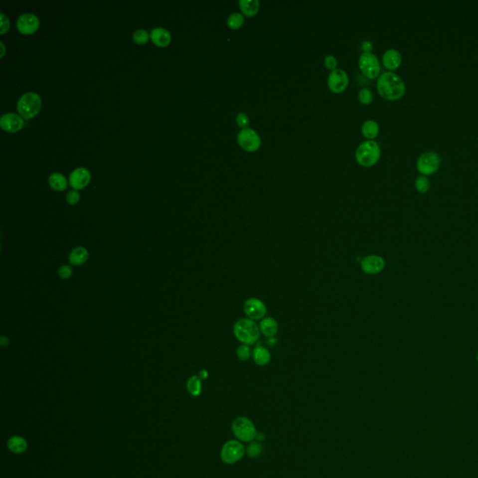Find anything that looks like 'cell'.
Wrapping results in <instances>:
<instances>
[{
	"label": "cell",
	"mask_w": 478,
	"mask_h": 478,
	"mask_svg": "<svg viewBox=\"0 0 478 478\" xmlns=\"http://www.w3.org/2000/svg\"><path fill=\"white\" fill-rule=\"evenodd\" d=\"M377 92L387 100H397L405 95V83L403 79L392 71L384 72L376 82Z\"/></svg>",
	"instance_id": "6da1fadb"
},
{
	"label": "cell",
	"mask_w": 478,
	"mask_h": 478,
	"mask_svg": "<svg viewBox=\"0 0 478 478\" xmlns=\"http://www.w3.org/2000/svg\"><path fill=\"white\" fill-rule=\"evenodd\" d=\"M381 155L380 146L375 140H365L361 142L356 150L355 157L357 162L362 166H373L378 162Z\"/></svg>",
	"instance_id": "7a4b0ae2"
},
{
	"label": "cell",
	"mask_w": 478,
	"mask_h": 478,
	"mask_svg": "<svg viewBox=\"0 0 478 478\" xmlns=\"http://www.w3.org/2000/svg\"><path fill=\"white\" fill-rule=\"evenodd\" d=\"M234 334L244 345H252L260 337V327L250 319H241L234 326Z\"/></svg>",
	"instance_id": "3957f363"
},
{
	"label": "cell",
	"mask_w": 478,
	"mask_h": 478,
	"mask_svg": "<svg viewBox=\"0 0 478 478\" xmlns=\"http://www.w3.org/2000/svg\"><path fill=\"white\" fill-rule=\"evenodd\" d=\"M233 434L240 442L250 443L257 437V430L254 423L246 417L236 418L232 424Z\"/></svg>",
	"instance_id": "277c9868"
},
{
	"label": "cell",
	"mask_w": 478,
	"mask_h": 478,
	"mask_svg": "<svg viewBox=\"0 0 478 478\" xmlns=\"http://www.w3.org/2000/svg\"><path fill=\"white\" fill-rule=\"evenodd\" d=\"M41 107L40 96L35 92L23 94L18 100L17 110L24 119L35 117Z\"/></svg>",
	"instance_id": "5b68a950"
},
{
	"label": "cell",
	"mask_w": 478,
	"mask_h": 478,
	"mask_svg": "<svg viewBox=\"0 0 478 478\" xmlns=\"http://www.w3.org/2000/svg\"><path fill=\"white\" fill-rule=\"evenodd\" d=\"M245 453L246 449L241 442L229 440L221 449V458L224 464H235L242 459Z\"/></svg>",
	"instance_id": "8992f818"
},
{
	"label": "cell",
	"mask_w": 478,
	"mask_h": 478,
	"mask_svg": "<svg viewBox=\"0 0 478 478\" xmlns=\"http://www.w3.org/2000/svg\"><path fill=\"white\" fill-rule=\"evenodd\" d=\"M237 142L239 146L248 153L257 152L262 145V140L260 135L250 127L241 129L238 132Z\"/></svg>",
	"instance_id": "52a82bcc"
},
{
	"label": "cell",
	"mask_w": 478,
	"mask_h": 478,
	"mask_svg": "<svg viewBox=\"0 0 478 478\" xmlns=\"http://www.w3.org/2000/svg\"><path fill=\"white\" fill-rule=\"evenodd\" d=\"M360 71L369 79H375L380 73V63L373 52H362L359 58Z\"/></svg>",
	"instance_id": "ba28073f"
},
{
	"label": "cell",
	"mask_w": 478,
	"mask_h": 478,
	"mask_svg": "<svg viewBox=\"0 0 478 478\" xmlns=\"http://www.w3.org/2000/svg\"><path fill=\"white\" fill-rule=\"evenodd\" d=\"M440 163L441 158L438 154L434 152H426L419 156L417 167L423 175H431L439 169Z\"/></svg>",
	"instance_id": "9c48e42d"
},
{
	"label": "cell",
	"mask_w": 478,
	"mask_h": 478,
	"mask_svg": "<svg viewBox=\"0 0 478 478\" xmlns=\"http://www.w3.org/2000/svg\"><path fill=\"white\" fill-rule=\"evenodd\" d=\"M328 86L332 93H343L348 86V76L345 70L336 68L331 71L328 77Z\"/></svg>",
	"instance_id": "30bf717a"
},
{
	"label": "cell",
	"mask_w": 478,
	"mask_h": 478,
	"mask_svg": "<svg viewBox=\"0 0 478 478\" xmlns=\"http://www.w3.org/2000/svg\"><path fill=\"white\" fill-rule=\"evenodd\" d=\"M244 312L252 320L261 319L266 314V307L263 302L257 298H250L244 303Z\"/></svg>",
	"instance_id": "8fae6325"
},
{
	"label": "cell",
	"mask_w": 478,
	"mask_h": 478,
	"mask_svg": "<svg viewBox=\"0 0 478 478\" xmlns=\"http://www.w3.org/2000/svg\"><path fill=\"white\" fill-rule=\"evenodd\" d=\"M361 270L367 275H375L385 268V261L378 255H369L363 258L360 263Z\"/></svg>",
	"instance_id": "7c38bea8"
},
{
	"label": "cell",
	"mask_w": 478,
	"mask_h": 478,
	"mask_svg": "<svg viewBox=\"0 0 478 478\" xmlns=\"http://www.w3.org/2000/svg\"><path fill=\"white\" fill-rule=\"evenodd\" d=\"M38 26H39L38 18L36 15L30 13V12L21 15L17 20L18 29L21 33L25 34V35H28V34H32V33L36 32V30L38 28Z\"/></svg>",
	"instance_id": "4fadbf2b"
},
{
	"label": "cell",
	"mask_w": 478,
	"mask_h": 478,
	"mask_svg": "<svg viewBox=\"0 0 478 478\" xmlns=\"http://www.w3.org/2000/svg\"><path fill=\"white\" fill-rule=\"evenodd\" d=\"M91 174L85 167H78L74 169L69 176V184L74 190L82 189L90 182Z\"/></svg>",
	"instance_id": "5bb4252c"
},
{
	"label": "cell",
	"mask_w": 478,
	"mask_h": 478,
	"mask_svg": "<svg viewBox=\"0 0 478 478\" xmlns=\"http://www.w3.org/2000/svg\"><path fill=\"white\" fill-rule=\"evenodd\" d=\"M23 120L18 114L7 112L0 119L1 127L7 132H17L23 127Z\"/></svg>",
	"instance_id": "9a60e30c"
},
{
	"label": "cell",
	"mask_w": 478,
	"mask_h": 478,
	"mask_svg": "<svg viewBox=\"0 0 478 478\" xmlns=\"http://www.w3.org/2000/svg\"><path fill=\"white\" fill-rule=\"evenodd\" d=\"M383 64L390 70L398 68L402 63V55L395 49H389L383 54Z\"/></svg>",
	"instance_id": "2e32d148"
},
{
	"label": "cell",
	"mask_w": 478,
	"mask_h": 478,
	"mask_svg": "<svg viewBox=\"0 0 478 478\" xmlns=\"http://www.w3.org/2000/svg\"><path fill=\"white\" fill-rule=\"evenodd\" d=\"M151 38L155 45L164 47L169 44L171 41V34L169 31L165 28L155 27L151 32Z\"/></svg>",
	"instance_id": "e0dca14e"
},
{
	"label": "cell",
	"mask_w": 478,
	"mask_h": 478,
	"mask_svg": "<svg viewBox=\"0 0 478 478\" xmlns=\"http://www.w3.org/2000/svg\"><path fill=\"white\" fill-rule=\"evenodd\" d=\"M238 5L241 13L247 17H253L260 10L259 0H239Z\"/></svg>",
	"instance_id": "ac0fdd59"
},
{
	"label": "cell",
	"mask_w": 478,
	"mask_h": 478,
	"mask_svg": "<svg viewBox=\"0 0 478 478\" xmlns=\"http://www.w3.org/2000/svg\"><path fill=\"white\" fill-rule=\"evenodd\" d=\"M260 331L265 336L273 337L279 331V324L273 318H265L260 323Z\"/></svg>",
	"instance_id": "d6986e66"
},
{
	"label": "cell",
	"mask_w": 478,
	"mask_h": 478,
	"mask_svg": "<svg viewBox=\"0 0 478 478\" xmlns=\"http://www.w3.org/2000/svg\"><path fill=\"white\" fill-rule=\"evenodd\" d=\"M89 259L88 250L84 247H77L75 248L69 254V262L73 265H84Z\"/></svg>",
	"instance_id": "ffe728a7"
},
{
	"label": "cell",
	"mask_w": 478,
	"mask_h": 478,
	"mask_svg": "<svg viewBox=\"0 0 478 478\" xmlns=\"http://www.w3.org/2000/svg\"><path fill=\"white\" fill-rule=\"evenodd\" d=\"M361 133L364 138L373 140L379 133V125L374 120H367L361 125Z\"/></svg>",
	"instance_id": "44dd1931"
},
{
	"label": "cell",
	"mask_w": 478,
	"mask_h": 478,
	"mask_svg": "<svg viewBox=\"0 0 478 478\" xmlns=\"http://www.w3.org/2000/svg\"><path fill=\"white\" fill-rule=\"evenodd\" d=\"M253 360L260 366L267 365L271 360V355L264 346H259L253 350Z\"/></svg>",
	"instance_id": "7402d4cb"
},
{
	"label": "cell",
	"mask_w": 478,
	"mask_h": 478,
	"mask_svg": "<svg viewBox=\"0 0 478 478\" xmlns=\"http://www.w3.org/2000/svg\"><path fill=\"white\" fill-rule=\"evenodd\" d=\"M49 184L55 191H64L67 186V181L63 174L54 172L49 177Z\"/></svg>",
	"instance_id": "603a6c76"
},
{
	"label": "cell",
	"mask_w": 478,
	"mask_h": 478,
	"mask_svg": "<svg viewBox=\"0 0 478 478\" xmlns=\"http://www.w3.org/2000/svg\"><path fill=\"white\" fill-rule=\"evenodd\" d=\"M7 448L13 453L20 454L27 449V443L20 436H13L7 441Z\"/></svg>",
	"instance_id": "cb8c5ba5"
},
{
	"label": "cell",
	"mask_w": 478,
	"mask_h": 478,
	"mask_svg": "<svg viewBox=\"0 0 478 478\" xmlns=\"http://www.w3.org/2000/svg\"><path fill=\"white\" fill-rule=\"evenodd\" d=\"M187 390L190 392V394L196 397L201 394L202 391V383L199 376L192 375L191 376L188 381H187Z\"/></svg>",
	"instance_id": "d4e9b609"
},
{
	"label": "cell",
	"mask_w": 478,
	"mask_h": 478,
	"mask_svg": "<svg viewBox=\"0 0 478 478\" xmlns=\"http://www.w3.org/2000/svg\"><path fill=\"white\" fill-rule=\"evenodd\" d=\"M245 18L241 12H233L227 18V25L232 29L240 28L244 23Z\"/></svg>",
	"instance_id": "484cf974"
},
{
	"label": "cell",
	"mask_w": 478,
	"mask_h": 478,
	"mask_svg": "<svg viewBox=\"0 0 478 478\" xmlns=\"http://www.w3.org/2000/svg\"><path fill=\"white\" fill-rule=\"evenodd\" d=\"M246 453L250 458H258L263 453V447L259 442H250V445L246 449Z\"/></svg>",
	"instance_id": "4316f807"
},
{
	"label": "cell",
	"mask_w": 478,
	"mask_h": 478,
	"mask_svg": "<svg viewBox=\"0 0 478 478\" xmlns=\"http://www.w3.org/2000/svg\"><path fill=\"white\" fill-rule=\"evenodd\" d=\"M358 97H359V101L360 103L362 105H368L373 101L374 95H373L371 90H369L368 88H362L360 89V92L358 94Z\"/></svg>",
	"instance_id": "83f0119b"
},
{
	"label": "cell",
	"mask_w": 478,
	"mask_h": 478,
	"mask_svg": "<svg viewBox=\"0 0 478 478\" xmlns=\"http://www.w3.org/2000/svg\"><path fill=\"white\" fill-rule=\"evenodd\" d=\"M430 186H431L430 180L428 179L426 176L423 175V176H419V177H417V179H416V189L419 192L423 193V192L429 191Z\"/></svg>",
	"instance_id": "f1b7e54d"
},
{
	"label": "cell",
	"mask_w": 478,
	"mask_h": 478,
	"mask_svg": "<svg viewBox=\"0 0 478 478\" xmlns=\"http://www.w3.org/2000/svg\"><path fill=\"white\" fill-rule=\"evenodd\" d=\"M150 37L151 35L145 29H138L133 34V39L139 44L146 43Z\"/></svg>",
	"instance_id": "f546056e"
},
{
	"label": "cell",
	"mask_w": 478,
	"mask_h": 478,
	"mask_svg": "<svg viewBox=\"0 0 478 478\" xmlns=\"http://www.w3.org/2000/svg\"><path fill=\"white\" fill-rule=\"evenodd\" d=\"M236 356L237 358L240 360H248L250 358L251 356V349H250V346L249 345H241V346H238L237 350H236Z\"/></svg>",
	"instance_id": "4dcf8cb0"
},
{
	"label": "cell",
	"mask_w": 478,
	"mask_h": 478,
	"mask_svg": "<svg viewBox=\"0 0 478 478\" xmlns=\"http://www.w3.org/2000/svg\"><path fill=\"white\" fill-rule=\"evenodd\" d=\"M236 125H238L241 129L248 128L250 125V118L246 113L240 112L236 115Z\"/></svg>",
	"instance_id": "1f68e13d"
},
{
	"label": "cell",
	"mask_w": 478,
	"mask_h": 478,
	"mask_svg": "<svg viewBox=\"0 0 478 478\" xmlns=\"http://www.w3.org/2000/svg\"><path fill=\"white\" fill-rule=\"evenodd\" d=\"M324 65L326 66V67H327L328 69H330L331 71H332V70H335V69H336L338 63H337V59L335 58V56H333V55H331V54H328V55H326L325 58H324Z\"/></svg>",
	"instance_id": "d6a6232c"
},
{
	"label": "cell",
	"mask_w": 478,
	"mask_h": 478,
	"mask_svg": "<svg viewBox=\"0 0 478 478\" xmlns=\"http://www.w3.org/2000/svg\"><path fill=\"white\" fill-rule=\"evenodd\" d=\"M80 198H81V195L77 190H71L66 194V202L69 205H76L80 201Z\"/></svg>",
	"instance_id": "836d02e7"
},
{
	"label": "cell",
	"mask_w": 478,
	"mask_h": 478,
	"mask_svg": "<svg viewBox=\"0 0 478 478\" xmlns=\"http://www.w3.org/2000/svg\"><path fill=\"white\" fill-rule=\"evenodd\" d=\"M72 268L69 265H62L58 269V275L63 280H68L72 276Z\"/></svg>",
	"instance_id": "e575fe53"
},
{
	"label": "cell",
	"mask_w": 478,
	"mask_h": 478,
	"mask_svg": "<svg viewBox=\"0 0 478 478\" xmlns=\"http://www.w3.org/2000/svg\"><path fill=\"white\" fill-rule=\"evenodd\" d=\"M0 18H1V30H0V33L1 34H4L6 33L8 28H9V21H8V18L5 13L1 12L0 13Z\"/></svg>",
	"instance_id": "d590c367"
},
{
	"label": "cell",
	"mask_w": 478,
	"mask_h": 478,
	"mask_svg": "<svg viewBox=\"0 0 478 478\" xmlns=\"http://www.w3.org/2000/svg\"><path fill=\"white\" fill-rule=\"evenodd\" d=\"M361 48L363 50L364 52H372V49H373V44L371 41L369 40H365L362 42L361 44Z\"/></svg>",
	"instance_id": "8d00e7d4"
},
{
	"label": "cell",
	"mask_w": 478,
	"mask_h": 478,
	"mask_svg": "<svg viewBox=\"0 0 478 478\" xmlns=\"http://www.w3.org/2000/svg\"><path fill=\"white\" fill-rule=\"evenodd\" d=\"M8 342H9V341H8V338H7V337L4 336V335H3V336H1V338H0V345H1V346H7V345H8Z\"/></svg>",
	"instance_id": "74e56055"
},
{
	"label": "cell",
	"mask_w": 478,
	"mask_h": 478,
	"mask_svg": "<svg viewBox=\"0 0 478 478\" xmlns=\"http://www.w3.org/2000/svg\"><path fill=\"white\" fill-rule=\"evenodd\" d=\"M208 375V373L206 372V370H202L200 373H199V378L200 379H206Z\"/></svg>",
	"instance_id": "f35d334b"
},
{
	"label": "cell",
	"mask_w": 478,
	"mask_h": 478,
	"mask_svg": "<svg viewBox=\"0 0 478 478\" xmlns=\"http://www.w3.org/2000/svg\"><path fill=\"white\" fill-rule=\"evenodd\" d=\"M0 46H1V48H2V54H1V56H3V55H4V52H5V46H4L3 42H0Z\"/></svg>",
	"instance_id": "ab89813d"
},
{
	"label": "cell",
	"mask_w": 478,
	"mask_h": 478,
	"mask_svg": "<svg viewBox=\"0 0 478 478\" xmlns=\"http://www.w3.org/2000/svg\"><path fill=\"white\" fill-rule=\"evenodd\" d=\"M477 359H478V358H477Z\"/></svg>",
	"instance_id": "60d3db41"
}]
</instances>
